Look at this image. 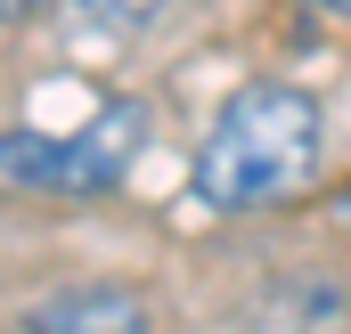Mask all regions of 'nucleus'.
Instances as JSON below:
<instances>
[{"label":"nucleus","mask_w":351,"mask_h":334,"mask_svg":"<svg viewBox=\"0 0 351 334\" xmlns=\"http://www.w3.org/2000/svg\"><path fill=\"white\" fill-rule=\"evenodd\" d=\"M319 147H327V114L319 98L294 82H245L204 131L196 164H188V188L196 204L213 212H262L278 196L311 188L319 171Z\"/></svg>","instance_id":"f257e3e1"},{"label":"nucleus","mask_w":351,"mask_h":334,"mask_svg":"<svg viewBox=\"0 0 351 334\" xmlns=\"http://www.w3.org/2000/svg\"><path fill=\"white\" fill-rule=\"evenodd\" d=\"M147 131H156L147 98H106V106H90L82 131L58 139V196H106V188H123L131 164L147 155Z\"/></svg>","instance_id":"f03ea898"},{"label":"nucleus","mask_w":351,"mask_h":334,"mask_svg":"<svg viewBox=\"0 0 351 334\" xmlns=\"http://www.w3.org/2000/svg\"><path fill=\"white\" fill-rule=\"evenodd\" d=\"M25 334H147V294L139 285H58L25 310Z\"/></svg>","instance_id":"7ed1b4c3"},{"label":"nucleus","mask_w":351,"mask_h":334,"mask_svg":"<svg viewBox=\"0 0 351 334\" xmlns=\"http://www.w3.org/2000/svg\"><path fill=\"white\" fill-rule=\"evenodd\" d=\"M0 196H58V139L0 131Z\"/></svg>","instance_id":"20e7f679"},{"label":"nucleus","mask_w":351,"mask_h":334,"mask_svg":"<svg viewBox=\"0 0 351 334\" xmlns=\"http://www.w3.org/2000/svg\"><path fill=\"white\" fill-rule=\"evenodd\" d=\"M164 8H172V0H58V16H66V25L114 33V41H123V33H147Z\"/></svg>","instance_id":"39448f33"},{"label":"nucleus","mask_w":351,"mask_h":334,"mask_svg":"<svg viewBox=\"0 0 351 334\" xmlns=\"http://www.w3.org/2000/svg\"><path fill=\"white\" fill-rule=\"evenodd\" d=\"M311 16H327V25H351V0H302Z\"/></svg>","instance_id":"423d86ee"},{"label":"nucleus","mask_w":351,"mask_h":334,"mask_svg":"<svg viewBox=\"0 0 351 334\" xmlns=\"http://www.w3.org/2000/svg\"><path fill=\"white\" fill-rule=\"evenodd\" d=\"M33 8H41V0H0V25H25Z\"/></svg>","instance_id":"0eeeda50"},{"label":"nucleus","mask_w":351,"mask_h":334,"mask_svg":"<svg viewBox=\"0 0 351 334\" xmlns=\"http://www.w3.org/2000/svg\"><path fill=\"white\" fill-rule=\"evenodd\" d=\"M343 212H351V196H343Z\"/></svg>","instance_id":"6e6552de"},{"label":"nucleus","mask_w":351,"mask_h":334,"mask_svg":"<svg viewBox=\"0 0 351 334\" xmlns=\"http://www.w3.org/2000/svg\"><path fill=\"white\" fill-rule=\"evenodd\" d=\"M343 334H351V326H343Z\"/></svg>","instance_id":"1a4fd4ad"}]
</instances>
